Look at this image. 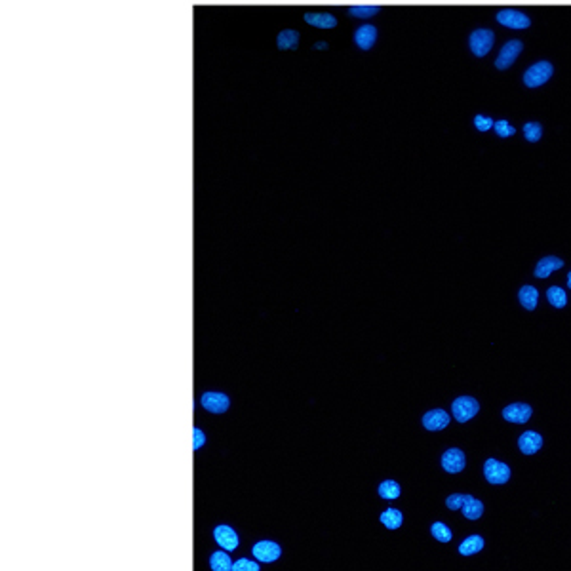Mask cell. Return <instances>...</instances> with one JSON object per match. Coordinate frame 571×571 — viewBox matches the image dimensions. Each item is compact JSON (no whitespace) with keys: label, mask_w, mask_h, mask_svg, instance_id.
Here are the masks:
<instances>
[{"label":"cell","mask_w":571,"mask_h":571,"mask_svg":"<svg viewBox=\"0 0 571 571\" xmlns=\"http://www.w3.org/2000/svg\"><path fill=\"white\" fill-rule=\"evenodd\" d=\"M554 73L556 67L552 65V61H533L532 65L524 71V75H522V84H524L527 90H537V88H543L545 84L550 82V78L554 76Z\"/></svg>","instance_id":"cell-1"},{"label":"cell","mask_w":571,"mask_h":571,"mask_svg":"<svg viewBox=\"0 0 571 571\" xmlns=\"http://www.w3.org/2000/svg\"><path fill=\"white\" fill-rule=\"evenodd\" d=\"M200 404L212 413H225L228 410V406H230L228 396L223 395V392H204L200 398Z\"/></svg>","instance_id":"cell-10"},{"label":"cell","mask_w":571,"mask_h":571,"mask_svg":"<svg viewBox=\"0 0 571 571\" xmlns=\"http://www.w3.org/2000/svg\"><path fill=\"white\" fill-rule=\"evenodd\" d=\"M213 539H215V543H217L221 548H225V550H236L238 545H240L238 533H236L230 525H217V527L213 529Z\"/></svg>","instance_id":"cell-9"},{"label":"cell","mask_w":571,"mask_h":571,"mask_svg":"<svg viewBox=\"0 0 571 571\" xmlns=\"http://www.w3.org/2000/svg\"><path fill=\"white\" fill-rule=\"evenodd\" d=\"M451 411H453V417L459 421V423H464L472 419L476 413L480 411V404L471 398V396H459L453 406H451Z\"/></svg>","instance_id":"cell-5"},{"label":"cell","mask_w":571,"mask_h":571,"mask_svg":"<svg viewBox=\"0 0 571 571\" xmlns=\"http://www.w3.org/2000/svg\"><path fill=\"white\" fill-rule=\"evenodd\" d=\"M537 301H539V291L533 286H524L520 289V303L524 305L527 311H533L537 307Z\"/></svg>","instance_id":"cell-20"},{"label":"cell","mask_w":571,"mask_h":571,"mask_svg":"<svg viewBox=\"0 0 571 571\" xmlns=\"http://www.w3.org/2000/svg\"><path fill=\"white\" fill-rule=\"evenodd\" d=\"M547 299H548V303L554 305L556 309H562V307H565V303H568V296H565V291H563L562 288H558V286L548 288Z\"/></svg>","instance_id":"cell-25"},{"label":"cell","mask_w":571,"mask_h":571,"mask_svg":"<svg viewBox=\"0 0 571 571\" xmlns=\"http://www.w3.org/2000/svg\"><path fill=\"white\" fill-rule=\"evenodd\" d=\"M423 425L428 430H442L449 425V415L444 410H430L423 415Z\"/></svg>","instance_id":"cell-13"},{"label":"cell","mask_w":571,"mask_h":571,"mask_svg":"<svg viewBox=\"0 0 571 571\" xmlns=\"http://www.w3.org/2000/svg\"><path fill=\"white\" fill-rule=\"evenodd\" d=\"M484 474H486V480L489 484H495V486H501V484H507L510 478V469L509 464L501 463L497 459H487L486 466H484Z\"/></svg>","instance_id":"cell-6"},{"label":"cell","mask_w":571,"mask_h":571,"mask_svg":"<svg viewBox=\"0 0 571 571\" xmlns=\"http://www.w3.org/2000/svg\"><path fill=\"white\" fill-rule=\"evenodd\" d=\"M251 552L255 556L257 562L269 563V562H276L282 554V548L274 543V541H259L253 545Z\"/></svg>","instance_id":"cell-8"},{"label":"cell","mask_w":571,"mask_h":571,"mask_svg":"<svg viewBox=\"0 0 571 571\" xmlns=\"http://www.w3.org/2000/svg\"><path fill=\"white\" fill-rule=\"evenodd\" d=\"M562 266H563L562 259L543 257L539 263H537V269H535V276H537V278H547V276H550V274L554 273V271L562 269Z\"/></svg>","instance_id":"cell-15"},{"label":"cell","mask_w":571,"mask_h":571,"mask_svg":"<svg viewBox=\"0 0 571 571\" xmlns=\"http://www.w3.org/2000/svg\"><path fill=\"white\" fill-rule=\"evenodd\" d=\"M402 512L396 509H387L381 514V522H383V525H387L388 529H398L402 525Z\"/></svg>","instance_id":"cell-22"},{"label":"cell","mask_w":571,"mask_h":571,"mask_svg":"<svg viewBox=\"0 0 571 571\" xmlns=\"http://www.w3.org/2000/svg\"><path fill=\"white\" fill-rule=\"evenodd\" d=\"M464 463H466V459H464V453L461 449L451 448L442 455V466L449 474H457V472L463 471Z\"/></svg>","instance_id":"cell-11"},{"label":"cell","mask_w":571,"mask_h":571,"mask_svg":"<svg viewBox=\"0 0 571 571\" xmlns=\"http://www.w3.org/2000/svg\"><path fill=\"white\" fill-rule=\"evenodd\" d=\"M233 571H259V563L251 562L248 558H240L233 562Z\"/></svg>","instance_id":"cell-30"},{"label":"cell","mask_w":571,"mask_h":571,"mask_svg":"<svg viewBox=\"0 0 571 571\" xmlns=\"http://www.w3.org/2000/svg\"><path fill=\"white\" fill-rule=\"evenodd\" d=\"M430 532H433L434 539H438L440 543H449L451 541V532H449V527L446 524H442V522H434L433 527H430Z\"/></svg>","instance_id":"cell-29"},{"label":"cell","mask_w":571,"mask_h":571,"mask_svg":"<svg viewBox=\"0 0 571 571\" xmlns=\"http://www.w3.org/2000/svg\"><path fill=\"white\" fill-rule=\"evenodd\" d=\"M502 417L510 421V423H520L524 425L527 419L532 417V408L527 404H512V406H507L502 410Z\"/></svg>","instance_id":"cell-12"},{"label":"cell","mask_w":571,"mask_h":571,"mask_svg":"<svg viewBox=\"0 0 571 571\" xmlns=\"http://www.w3.org/2000/svg\"><path fill=\"white\" fill-rule=\"evenodd\" d=\"M518 446L522 449V453H525V455H533V453H537L541 449V446H543V438H541L539 433L527 430V433H524L520 436Z\"/></svg>","instance_id":"cell-14"},{"label":"cell","mask_w":571,"mask_h":571,"mask_svg":"<svg viewBox=\"0 0 571 571\" xmlns=\"http://www.w3.org/2000/svg\"><path fill=\"white\" fill-rule=\"evenodd\" d=\"M379 6H352L349 8V14L352 17H360V19H368L373 17L375 14H379Z\"/></svg>","instance_id":"cell-28"},{"label":"cell","mask_w":571,"mask_h":571,"mask_svg":"<svg viewBox=\"0 0 571 571\" xmlns=\"http://www.w3.org/2000/svg\"><path fill=\"white\" fill-rule=\"evenodd\" d=\"M495 21L510 30H527L532 27V17L518 8H502L495 14Z\"/></svg>","instance_id":"cell-4"},{"label":"cell","mask_w":571,"mask_h":571,"mask_svg":"<svg viewBox=\"0 0 571 571\" xmlns=\"http://www.w3.org/2000/svg\"><path fill=\"white\" fill-rule=\"evenodd\" d=\"M463 514L469 520H478L484 514V505L478 499H474L472 495H466L463 502Z\"/></svg>","instance_id":"cell-17"},{"label":"cell","mask_w":571,"mask_h":571,"mask_svg":"<svg viewBox=\"0 0 571 571\" xmlns=\"http://www.w3.org/2000/svg\"><path fill=\"white\" fill-rule=\"evenodd\" d=\"M495 40H497V35H495L493 29L489 27H476V29L471 30V35L466 38V44H469V50L474 57H486L489 55V52L493 50Z\"/></svg>","instance_id":"cell-2"},{"label":"cell","mask_w":571,"mask_h":571,"mask_svg":"<svg viewBox=\"0 0 571 571\" xmlns=\"http://www.w3.org/2000/svg\"><path fill=\"white\" fill-rule=\"evenodd\" d=\"M379 497H383V499H398L400 497V486L396 484L395 480H385V482H381L379 486Z\"/></svg>","instance_id":"cell-24"},{"label":"cell","mask_w":571,"mask_h":571,"mask_svg":"<svg viewBox=\"0 0 571 571\" xmlns=\"http://www.w3.org/2000/svg\"><path fill=\"white\" fill-rule=\"evenodd\" d=\"M276 44H278L280 50H291V48H297V46H299V35H297L296 30H291V29L282 30L280 35L276 37Z\"/></svg>","instance_id":"cell-18"},{"label":"cell","mask_w":571,"mask_h":571,"mask_svg":"<svg viewBox=\"0 0 571 571\" xmlns=\"http://www.w3.org/2000/svg\"><path fill=\"white\" fill-rule=\"evenodd\" d=\"M522 52H524V40H520V38H509L505 44L499 48V52H497V55H495V61H493V67L497 69V71H509L514 63L518 61V57L522 55Z\"/></svg>","instance_id":"cell-3"},{"label":"cell","mask_w":571,"mask_h":571,"mask_svg":"<svg viewBox=\"0 0 571 571\" xmlns=\"http://www.w3.org/2000/svg\"><path fill=\"white\" fill-rule=\"evenodd\" d=\"M305 21L320 29H334L337 25V17L332 14H305Z\"/></svg>","instance_id":"cell-16"},{"label":"cell","mask_w":571,"mask_h":571,"mask_svg":"<svg viewBox=\"0 0 571 571\" xmlns=\"http://www.w3.org/2000/svg\"><path fill=\"white\" fill-rule=\"evenodd\" d=\"M472 124H474V128L478 129V132H482V134H486V132H489V129H493V124H495V118H491L489 114H474V118H472Z\"/></svg>","instance_id":"cell-27"},{"label":"cell","mask_w":571,"mask_h":571,"mask_svg":"<svg viewBox=\"0 0 571 571\" xmlns=\"http://www.w3.org/2000/svg\"><path fill=\"white\" fill-rule=\"evenodd\" d=\"M493 129H495V134H497V137H501V139H507V137H512L514 134H516V128H514V126H512L507 118H499V120H495Z\"/></svg>","instance_id":"cell-26"},{"label":"cell","mask_w":571,"mask_h":571,"mask_svg":"<svg viewBox=\"0 0 571 571\" xmlns=\"http://www.w3.org/2000/svg\"><path fill=\"white\" fill-rule=\"evenodd\" d=\"M568 286H570V289H571V273H570V276H568Z\"/></svg>","instance_id":"cell-33"},{"label":"cell","mask_w":571,"mask_h":571,"mask_svg":"<svg viewBox=\"0 0 571 571\" xmlns=\"http://www.w3.org/2000/svg\"><path fill=\"white\" fill-rule=\"evenodd\" d=\"M464 497H466V495H463V493H453V495H449V497H448V501H446V505H448V509H449V510L463 509Z\"/></svg>","instance_id":"cell-31"},{"label":"cell","mask_w":571,"mask_h":571,"mask_svg":"<svg viewBox=\"0 0 571 571\" xmlns=\"http://www.w3.org/2000/svg\"><path fill=\"white\" fill-rule=\"evenodd\" d=\"M522 132H524L525 141H529V143H537V141H541V137H543V126L537 120L525 122Z\"/></svg>","instance_id":"cell-23"},{"label":"cell","mask_w":571,"mask_h":571,"mask_svg":"<svg viewBox=\"0 0 571 571\" xmlns=\"http://www.w3.org/2000/svg\"><path fill=\"white\" fill-rule=\"evenodd\" d=\"M192 434H194V444H192V448L200 449L206 444V434L202 433L200 428H197V426L192 428Z\"/></svg>","instance_id":"cell-32"},{"label":"cell","mask_w":571,"mask_h":571,"mask_svg":"<svg viewBox=\"0 0 571 571\" xmlns=\"http://www.w3.org/2000/svg\"><path fill=\"white\" fill-rule=\"evenodd\" d=\"M482 548H484V539H482L480 535H471L469 539H464L463 543H461L459 552H461L463 556H471V554L480 552Z\"/></svg>","instance_id":"cell-19"},{"label":"cell","mask_w":571,"mask_h":571,"mask_svg":"<svg viewBox=\"0 0 571 571\" xmlns=\"http://www.w3.org/2000/svg\"><path fill=\"white\" fill-rule=\"evenodd\" d=\"M377 37H379L377 27L372 25V23H364V25H360V27L354 29L352 40H354V44L360 50H372L375 42H377Z\"/></svg>","instance_id":"cell-7"},{"label":"cell","mask_w":571,"mask_h":571,"mask_svg":"<svg viewBox=\"0 0 571 571\" xmlns=\"http://www.w3.org/2000/svg\"><path fill=\"white\" fill-rule=\"evenodd\" d=\"M210 568H212L213 571H228L233 570V562H230V558H228L227 552L217 550V552H213V554L210 556Z\"/></svg>","instance_id":"cell-21"}]
</instances>
